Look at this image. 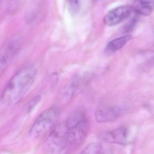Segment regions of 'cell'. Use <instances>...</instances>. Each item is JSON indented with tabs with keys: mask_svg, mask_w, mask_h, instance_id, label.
<instances>
[{
	"mask_svg": "<svg viewBox=\"0 0 154 154\" xmlns=\"http://www.w3.org/2000/svg\"><path fill=\"white\" fill-rule=\"evenodd\" d=\"M67 128L64 125H59L52 131L45 144V149L49 154L69 153L67 145Z\"/></svg>",
	"mask_w": 154,
	"mask_h": 154,
	"instance_id": "3957f363",
	"label": "cell"
},
{
	"mask_svg": "<svg viewBox=\"0 0 154 154\" xmlns=\"http://www.w3.org/2000/svg\"><path fill=\"white\" fill-rule=\"evenodd\" d=\"M129 7L137 14L144 16H149L153 10L151 0H131Z\"/></svg>",
	"mask_w": 154,
	"mask_h": 154,
	"instance_id": "30bf717a",
	"label": "cell"
},
{
	"mask_svg": "<svg viewBox=\"0 0 154 154\" xmlns=\"http://www.w3.org/2000/svg\"><path fill=\"white\" fill-rule=\"evenodd\" d=\"M139 17L137 16H135L125 25L123 29L124 33H129L135 29L138 21Z\"/></svg>",
	"mask_w": 154,
	"mask_h": 154,
	"instance_id": "5bb4252c",
	"label": "cell"
},
{
	"mask_svg": "<svg viewBox=\"0 0 154 154\" xmlns=\"http://www.w3.org/2000/svg\"><path fill=\"white\" fill-rule=\"evenodd\" d=\"M130 35H126L115 38L109 42L105 48L107 54L111 55L122 48L131 39Z\"/></svg>",
	"mask_w": 154,
	"mask_h": 154,
	"instance_id": "8fae6325",
	"label": "cell"
},
{
	"mask_svg": "<svg viewBox=\"0 0 154 154\" xmlns=\"http://www.w3.org/2000/svg\"><path fill=\"white\" fill-rule=\"evenodd\" d=\"M103 150V145L99 142H95L89 144L82 151V154H100Z\"/></svg>",
	"mask_w": 154,
	"mask_h": 154,
	"instance_id": "4fadbf2b",
	"label": "cell"
},
{
	"mask_svg": "<svg viewBox=\"0 0 154 154\" xmlns=\"http://www.w3.org/2000/svg\"><path fill=\"white\" fill-rule=\"evenodd\" d=\"M90 76H78L75 77L70 83L64 94V97L66 100L72 99L78 94L83 89L85 84L90 79Z\"/></svg>",
	"mask_w": 154,
	"mask_h": 154,
	"instance_id": "ba28073f",
	"label": "cell"
},
{
	"mask_svg": "<svg viewBox=\"0 0 154 154\" xmlns=\"http://www.w3.org/2000/svg\"><path fill=\"white\" fill-rule=\"evenodd\" d=\"M85 119L86 116L85 113L83 111H76L67 118L65 125L67 128H69L76 125L80 122Z\"/></svg>",
	"mask_w": 154,
	"mask_h": 154,
	"instance_id": "7c38bea8",
	"label": "cell"
},
{
	"mask_svg": "<svg viewBox=\"0 0 154 154\" xmlns=\"http://www.w3.org/2000/svg\"><path fill=\"white\" fill-rule=\"evenodd\" d=\"M41 97L40 95H36L32 98L28 104L27 112H30L35 108L38 103L41 100Z\"/></svg>",
	"mask_w": 154,
	"mask_h": 154,
	"instance_id": "2e32d148",
	"label": "cell"
},
{
	"mask_svg": "<svg viewBox=\"0 0 154 154\" xmlns=\"http://www.w3.org/2000/svg\"><path fill=\"white\" fill-rule=\"evenodd\" d=\"M20 48L19 43L13 41L9 44L8 47L0 57V71L6 68L12 58L18 53Z\"/></svg>",
	"mask_w": 154,
	"mask_h": 154,
	"instance_id": "9c48e42d",
	"label": "cell"
},
{
	"mask_svg": "<svg viewBox=\"0 0 154 154\" xmlns=\"http://www.w3.org/2000/svg\"><path fill=\"white\" fill-rule=\"evenodd\" d=\"M59 113V110L56 107L49 108L43 112L32 125L29 131L30 136L36 139L45 135L55 125Z\"/></svg>",
	"mask_w": 154,
	"mask_h": 154,
	"instance_id": "7a4b0ae2",
	"label": "cell"
},
{
	"mask_svg": "<svg viewBox=\"0 0 154 154\" xmlns=\"http://www.w3.org/2000/svg\"><path fill=\"white\" fill-rule=\"evenodd\" d=\"M132 10L128 6H120L112 9L104 17V23L109 26H114L128 18Z\"/></svg>",
	"mask_w": 154,
	"mask_h": 154,
	"instance_id": "8992f818",
	"label": "cell"
},
{
	"mask_svg": "<svg viewBox=\"0 0 154 154\" xmlns=\"http://www.w3.org/2000/svg\"><path fill=\"white\" fill-rule=\"evenodd\" d=\"M2 1H3V0H0V2H2Z\"/></svg>",
	"mask_w": 154,
	"mask_h": 154,
	"instance_id": "e0dca14e",
	"label": "cell"
},
{
	"mask_svg": "<svg viewBox=\"0 0 154 154\" xmlns=\"http://www.w3.org/2000/svg\"><path fill=\"white\" fill-rule=\"evenodd\" d=\"M122 110L117 106L103 107L95 111V120L99 123H107L114 121L120 116Z\"/></svg>",
	"mask_w": 154,
	"mask_h": 154,
	"instance_id": "52a82bcc",
	"label": "cell"
},
{
	"mask_svg": "<svg viewBox=\"0 0 154 154\" xmlns=\"http://www.w3.org/2000/svg\"><path fill=\"white\" fill-rule=\"evenodd\" d=\"M68 7L70 11L73 14L79 12L80 9V3L79 0H67Z\"/></svg>",
	"mask_w": 154,
	"mask_h": 154,
	"instance_id": "9a60e30c",
	"label": "cell"
},
{
	"mask_svg": "<svg viewBox=\"0 0 154 154\" xmlns=\"http://www.w3.org/2000/svg\"><path fill=\"white\" fill-rule=\"evenodd\" d=\"M88 131L89 122L86 119L76 125L67 128L66 136L68 152L75 150L83 144L86 139Z\"/></svg>",
	"mask_w": 154,
	"mask_h": 154,
	"instance_id": "277c9868",
	"label": "cell"
},
{
	"mask_svg": "<svg viewBox=\"0 0 154 154\" xmlns=\"http://www.w3.org/2000/svg\"><path fill=\"white\" fill-rule=\"evenodd\" d=\"M99 137L104 142L109 143L126 145L132 142L134 136L131 131L126 127H121L111 131L100 132Z\"/></svg>",
	"mask_w": 154,
	"mask_h": 154,
	"instance_id": "5b68a950",
	"label": "cell"
},
{
	"mask_svg": "<svg viewBox=\"0 0 154 154\" xmlns=\"http://www.w3.org/2000/svg\"><path fill=\"white\" fill-rule=\"evenodd\" d=\"M37 70L32 65L19 70L10 80L2 95V100L8 104L18 102L29 91L34 84Z\"/></svg>",
	"mask_w": 154,
	"mask_h": 154,
	"instance_id": "6da1fadb",
	"label": "cell"
}]
</instances>
